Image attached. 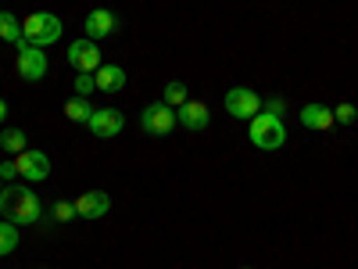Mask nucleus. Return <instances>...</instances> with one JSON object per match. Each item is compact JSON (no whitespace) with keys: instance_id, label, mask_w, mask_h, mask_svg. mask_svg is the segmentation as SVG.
I'll return each mask as SVG.
<instances>
[{"instance_id":"nucleus-26","label":"nucleus","mask_w":358,"mask_h":269,"mask_svg":"<svg viewBox=\"0 0 358 269\" xmlns=\"http://www.w3.org/2000/svg\"><path fill=\"white\" fill-rule=\"evenodd\" d=\"M0 191H4V179H0Z\"/></svg>"},{"instance_id":"nucleus-11","label":"nucleus","mask_w":358,"mask_h":269,"mask_svg":"<svg viewBox=\"0 0 358 269\" xmlns=\"http://www.w3.org/2000/svg\"><path fill=\"white\" fill-rule=\"evenodd\" d=\"M83 29H86V40H104V36H111L115 29H118V18L108 8H94V11L86 15Z\"/></svg>"},{"instance_id":"nucleus-17","label":"nucleus","mask_w":358,"mask_h":269,"mask_svg":"<svg viewBox=\"0 0 358 269\" xmlns=\"http://www.w3.org/2000/svg\"><path fill=\"white\" fill-rule=\"evenodd\" d=\"M162 101H165L169 108H183V104L190 101V90H187V83H179V79L165 83V94H162Z\"/></svg>"},{"instance_id":"nucleus-5","label":"nucleus","mask_w":358,"mask_h":269,"mask_svg":"<svg viewBox=\"0 0 358 269\" xmlns=\"http://www.w3.org/2000/svg\"><path fill=\"white\" fill-rule=\"evenodd\" d=\"M140 126L147 137H169L176 126H179V118H176V108H169L165 101L158 104H147L143 115H140Z\"/></svg>"},{"instance_id":"nucleus-3","label":"nucleus","mask_w":358,"mask_h":269,"mask_svg":"<svg viewBox=\"0 0 358 269\" xmlns=\"http://www.w3.org/2000/svg\"><path fill=\"white\" fill-rule=\"evenodd\" d=\"M22 36L36 47H50L62 40V18L50 11H33L29 18H22Z\"/></svg>"},{"instance_id":"nucleus-10","label":"nucleus","mask_w":358,"mask_h":269,"mask_svg":"<svg viewBox=\"0 0 358 269\" xmlns=\"http://www.w3.org/2000/svg\"><path fill=\"white\" fill-rule=\"evenodd\" d=\"M72 205H76V216H79V219H90V223H94V219L108 216L111 198H108L104 191H86V194H79Z\"/></svg>"},{"instance_id":"nucleus-13","label":"nucleus","mask_w":358,"mask_h":269,"mask_svg":"<svg viewBox=\"0 0 358 269\" xmlns=\"http://www.w3.org/2000/svg\"><path fill=\"white\" fill-rule=\"evenodd\" d=\"M94 83H97L101 94H118V90L126 86V69L122 65H101L94 72Z\"/></svg>"},{"instance_id":"nucleus-9","label":"nucleus","mask_w":358,"mask_h":269,"mask_svg":"<svg viewBox=\"0 0 358 269\" xmlns=\"http://www.w3.org/2000/svg\"><path fill=\"white\" fill-rule=\"evenodd\" d=\"M90 133L94 137H101V140H111V137H118L122 133V126H126V118H122V111H115V108H94V115H90Z\"/></svg>"},{"instance_id":"nucleus-22","label":"nucleus","mask_w":358,"mask_h":269,"mask_svg":"<svg viewBox=\"0 0 358 269\" xmlns=\"http://www.w3.org/2000/svg\"><path fill=\"white\" fill-rule=\"evenodd\" d=\"M90 90H97V83H94V72H79V76H76V94H79V97H86Z\"/></svg>"},{"instance_id":"nucleus-16","label":"nucleus","mask_w":358,"mask_h":269,"mask_svg":"<svg viewBox=\"0 0 358 269\" xmlns=\"http://www.w3.org/2000/svg\"><path fill=\"white\" fill-rule=\"evenodd\" d=\"M65 115L72 118V123H83V126H86V123H90V115H94V104H90L86 97H79V94H76V97H69V101H65Z\"/></svg>"},{"instance_id":"nucleus-20","label":"nucleus","mask_w":358,"mask_h":269,"mask_svg":"<svg viewBox=\"0 0 358 269\" xmlns=\"http://www.w3.org/2000/svg\"><path fill=\"white\" fill-rule=\"evenodd\" d=\"M334 118H337V123H344V126H351L355 118H358V108H355L351 101H344V104H337V108H334Z\"/></svg>"},{"instance_id":"nucleus-25","label":"nucleus","mask_w":358,"mask_h":269,"mask_svg":"<svg viewBox=\"0 0 358 269\" xmlns=\"http://www.w3.org/2000/svg\"><path fill=\"white\" fill-rule=\"evenodd\" d=\"M8 115V104H4V97H0V118H4Z\"/></svg>"},{"instance_id":"nucleus-6","label":"nucleus","mask_w":358,"mask_h":269,"mask_svg":"<svg viewBox=\"0 0 358 269\" xmlns=\"http://www.w3.org/2000/svg\"><path fill=\"white\" fill-rule=\"evenodd\" d=\"M262 108H265V104H262V97L255 94V90H248V86L226 90V111H229L233 118H244V123H251Z\"/></svg>"},{"instance_id":"nucleus-7","label":"nucleus","mask_w":358,"mask_h":269,"mask_svg":"<svg viewBox=\"0 0 358 269\" xmlns=\"http://www.w3.org/2000/svg\"><path fill=\"white\" fill-rule=\"evenodd\" d=\"M15 169L22 179H29V184H43V179L50 176V158L43 151H33V147H25L22 155H15Z\"/></svg>"},{"instance_id":"nucleus-8","label":"nucleus","mask_w":358,"mask_h":269,"mask_svg":"<svg viewBox=\"0 0 358 269\" xmlns=\"http://www.w3.org/2000/svg\"><path fill=\"white\" fill-rule=\"evenodd\" d=\"M69 65L76 69V72H97L104 62H101V50H97V40H76V43H69Z\"/></svg>"},{"instance_id":"nucleus-19","label":"nucleus","mask_w":358,"mask_h":269,"mask_svg":"<svg viewBox=\"0 0 358 269\" xmlns=\"http://www.w3.org/2000/svg\"><path fill=\"white\" fill-rule=\"evenodd\" d=\"M18 248V226L15 223H0V258H4V255H11Z\"/></svg>"},{"instance_id":"nucleus-12","label":"nucleus","mask_w":358,"mask_h":269,"mask_svg":"<svg viewBox=\"0 0 358 269\" xmlns=\"http://www.w3.org/2000/svg\"><path fill=\"white\" fill-rule=\"evenodd\" d=\"M176 118H179L183 130L201 133V130H208V123H212V111H208V104H201V101H187L183 108L176 111Z\"/></svg>"},{"instance_id":"nucleus-27","label":"nucleus","mask_w":358,"mask_h":269,"mask_svg":"<svg viewBox=\"0 0 358 269\" xmlns=\"http://www.w3.org/2000/svg\"><path fill=\"white\" fill-rule=\"evenodd\" d=\"M244 269H251V265H244Z\"/></svg>"},{"instance_id":"nucleus-21","label":"nucleus","mask_w":358,"mask_h":269,"mask_svg":"<svg viewBox=\"0 0 358 269\" xmlns=\"http://www.w3.org/2000/svg\"><path fill=\"white\" fill-rule=\"evenodd\" d=\"M54 219H57V223L79 219V216H76V205H72V201H57V205H54Z\"/></svg>"},{"instance_id":"nucleus-14","label":"nucleus","mask_w":358,"mask_h":269,"mask_svg":"<svg viewBox=\"0 0 358 269\" xmlns=\"http://www.w3.org/2000/svg\"><path fill=\"white\" fill-rule=\"evenodd\" d=\"M337 123V118H334V108H326V104H305L301 108V126L305 130H330Z\"/></svg>"},{"instance_id":"nucleus-2","label":"nucleus","mask_w":358,"mask_h":269,"mask_svg":"<svg viewBox=\"0 0 358 269\" xmlns=\"http://www.w3.org/2000/svg\"><path fill=\"white\" fill-rule=\"evenodd\" d=\"M248 137L258 151H280L287 144V126H283V115L273 111H258L251 123H248Z\"/></svg>"},{"instance_id":"nucleus-4","label":"nucleus","mask_w":358,"mask_h":269,"mask_svg":"<svg viewBox=\"0 0 358 269\" xmlns=\"http://www.w3.org/2000/svg\"><path fill=\"white\" fill-rule=\"evenodd\" d=\"M15 69H18V76H22L25 83H40V79L47 76V69H50L47 50L36 47V43H29V40H22V43H18V62H15Z\"/></svg>"},{"instance_id":"nucleus-18","label":"nucleus","mask_w":358,"mask_h":269,"mask_svg":"<svg viewBox=\"0 0 358 269\" xmlns=\"http://www.w3.org/2000/svg\"><path fill=\"white\" fill-rule=\"evenodd\" d=\"M0 147H4L8 155H22L29 144H25V133H22L18 126H8L4 133H0Z\"/></svg>"},{"instance_id":"nucleus-24","label":"nucleus","mask_w":358,"mask_h":269,"mask_svg":"<svg viewBox=\"0 0 358 269\" xmlns=\"http://www.w3.org/2000/svg\"><path fill=\"white\" fill-rule=\"evenodd\" d=\"M265 111H273V115H283V111H287V104H283L280 97H273V101H265Z\"/></svg>"},{"instance_id":"nucleus-15","label":"nucleus","mask_w":358,"mask_h":269,"mask_svg":"<svg viewBox=\"0 0 358 269\" xmlns=\"http://www.w3.org/2000/svg\"><path fill=\"white\" fill-rule=\"evenodd\" d=\"M0 40H8V43H22L25 36H22V18L18 15H11V11H0Z\"/></svg>"},{"instance_id":"nucleus-23","label":"nucleus","mask_w":358,"mask_h":269,"mask_svg":"<svg viewBox=\"0 0 358 269\" xmlns=\"http://www.w3.org/2000/svg\"><path fill=\"white\" fill-rule=\"evenodd\" d=\"M18 176V169H15V162H4L0 165V179H4V184H11V179Z\"/></svg>"},{"instance_id":"nucleus-1","label":"nucleus","mask_w":358,"mask_h":269,"mask_svg":"<svg viewBox=\"0 0 358 269\" xmlns=\"http://www.w3.org/2000/svg\"><path fill=\"white\" fill-rule=\"evenodd\" d=\"M0 212L15 226H36L43 219V201L25 184H4V191H0Z\"/></svg>"}]
</instances>
